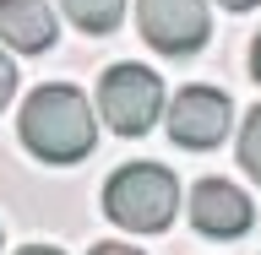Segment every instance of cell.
Listing matches in <instances>:
<instances>
[{"label":"cell","mask_w":261,"mask_h":255,"mask_svg":"<svg viewBox=\"0 0 261 255\" xmlns=\"http://www.w3.org/2000/svg\"><path fill=\"white\" fill-rule=\"evenodd\" d=\"M22 147L44 163H82L98 147V114L87 93H76L71 81H44L33 87V98L16 114Z\"/></svg>","instance_id":"cell-1"},{"label":"cell","mask_w":261,"mask_h":255,"mask_svg":"<svg viewBox=\"0 0 261 255\" xmlns=\"http://www.w3.org/2000/svg\"><path fill=\"white\" fill-rule=\"evenodd\" d=\"M250 217H256V207H250V195L240 185H228V179H196V190H191L196 234H207V239H240V234H250Z\"/></svg>","instance_id":"cell-6"},{"label":"cell","mask_w":261,"mask_h":255,"mask_svg":"<svg viewBox=\"0 0 261 255\" xmlns=\"http://www.w3.org/2000/svg\"><path fill=\"white\" fill-rule=\"evenodd\" d=\"M60 11L71 16L82 33L103 38V33L120 27V16H125V0H60Z\"/></svg>","instance_id":"cell-8"},{"label":"cell","mask_w":261,"mask_h":255,"mask_svg":"<svg viewBox=\"0 0 261 255\" xmlns=\"http://www.w3.org/2000/svg\"><path fill=\"white\" fill-rule=\"evenodd\" d=\"M218 6H223V11H256L261 0H218Z\"/></svg>","instance_id":"cell-13"},{"label":"cell","mask_w":261,"mask_h":255,"mask_svg":"<svg viewBox=\"0 0 261 255\" xmlns=\"http://www.w3.org/2000/svg\"><path fill=\"white\" fill-rule=\"evenodd\" d=\"M16 255H65V250H55V244H28V250H16Z\"/></svg>","instance_id":"cell-14"},{"label":"cell","mask_w":261,"mask_h":255,"mask_svg":"<svg viewBox=\"0 0 261 255\" xmlns=\"http://www.w3.org/2000/svg\"><path fill=\"white\" fill-rule=\"evenodd\" d=\"M103 212L125 234H163L179 212V185L163 163H125L103 185Z\"/></svg>","instance_id":"cell-2"},{"label":"cell","mask_w":261,"mask_h":255,"mask_svg":"<svg viewBox=\"0 0 261 255\" xmlns=\"http://www.w3.org/2000/svg\"><path fill=\"white\" fill-rule=\"evenodd\" d=\"M11 93H16V60H6V49H0V109L11 103Z\"/></svg>","instance_id":"cell-10"},{"label":"cell","mask_w":261,"mask_h":255,"mask_svg":"<svg viewBox=\"0 0 261 255\" xmlns=\"http://www.w3.org/2000/svg\"><path fill=\"white\" fill-rule=\"evenodd\" d=\"M234 152H240V168L261 185V103L245 114V125H240V147H234Z\"/></svg>","instance_id":"cell-9"},{"label":"cell","mask_w":261,"mask_h":255,"mask_svg":"<svg viewBox=\"0 0 261 255\" xmlns=\"http://www.w3.org/2000/svg\"><path fill=\"white\" fill-rule=\"evenodd\" d=\"M250 76L261 81V33H256V44H250Z\"/></svg>","instance_id":"cell-12"},{"label":"cell","mask_w":261,"mask_h":255,"mask_svg":"<svg viewBox=\"0 0 261 255\" xmlns=\"http://www.w3.org/2000/svg\"><path fill=\"white\" fill-rule=\"evenodd\" d=\"M87 255H142V250H130V244H114V239H103V244H93Z\"/></svg>","instance_id":"cell-11"},{"label":"cell","mask_w":261,"mask_h":255,"mask_svg":"<svg viewBox=\"0 0 261 255\" xmlns=\"http://www.w3.org/2000/svg\"><path fill=\"white\" fill-rule=\"evenodd\" d=\"M55 11L44 0H0V44H11L16 54H44L55 49Z\"/></svg>","instance_id":"cell-7"},{"label":"cell","mask_w":261,"mask_h":255,"mask_svg":"<svg viewBox=\"0 0 261 255\" xmlns=\"http://www.w3.org/2000/svg\"><path fill=\"white\" fill-rule=\"evenodd\" d=\"M136 27L158 54L169 60H191L212 38L207 0H136Z\"/></svg>","instance_id":"cell-4"},{"label":"cell","mask_w":261,"mask_h":255,"mask_svg":"<svg viewBox=\"0 0 261 255\" xmlns=\"http://www.w3.org/2000/svg\"><path fill=\"white\" fill-rule=\"evenodd\" d=\"M163 81L147 65H109L98 81V114L114 136H147L163 114Z\"/></svg>","instance_id":"cell-3"},{"label":"cell","mask_w":261,"mask_h":255,"mask_svg":"<svg viewBox=\"0 0 261 255\" xmlns=\"http://www.w3.org/2000/svg\"><path fill=\"white\" fill-rule=\"evenodd\" d=\"M228 125H234V109L218 87H179L174 103H169V136L191 152H212L223 147Z\"/></svg>","instance_id":"cell-5"}]
</instances>
